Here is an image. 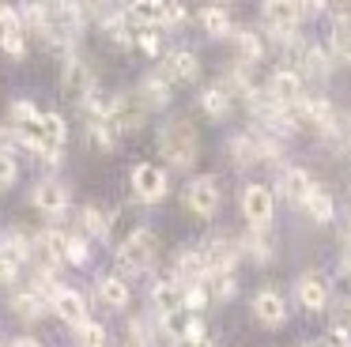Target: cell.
Here are the masks:
<instances>
[{
	"mask_svg": "<svg viewBox=\"0 0 351 347\" xmlns=\"http://www.w3.org/2000/svg\"><path fill=\"white\" fill-rule=\"evenodd\" d=\"M91 261V246L84 234H69V249H64V264H87Z\"/></svg>",
	"mask_w": 351,
	"mask_h": 347,
	"instance_id": "obj_37",
	"label": "cell"
},
{
	"mask_svg": "<svg viewBox=\"0 0 351 347\" xmlns=\"http://www.w3.org/2000/svg\"><path fill=\"white\" fill-rule=\"evenodd\" d=\"M95 298H99V306L114 309V313L129 309V302H132L129 279H121V276H102L99 283H95Z\"/></svg>",
	"mask_w": 351,
	"mask_h": 347,
	"instance_id": "obj_19",
	"label": "cell"
},
{
	"mask_svg": "<svg viewBox=\"0 0 351 347\" xmlns=\"http://www.w3.org/2000/svg\"><path fill=\"white\" fill-rule=\"evenodd\" d=\"M23 30V19H19V8L0 4V34H19Z\"/></svg>",
	"mask_w": 351,
	"mask_h": 347,
	"instance_id": "obj_39",
	"label": "cell"
},
{
	"mask_svg": "<svg viewBox=\"0 0 351 347\" xmlns=\"http://www.w3.org/2000/svg\"><path fill=\"white\" fill-rule=\"evenodd\" d=\"M298 347H321V344H298Z\"/></svg>",
	"mask_w": 351,
	"mask_h": 347,
	"instance_id": "obj_48",
	"label": "cell"
},
{
	"mask_svg": "<svg viewBox=\"0 0 351 347\" xmlns=\"http://www.w3.org/2000/svg\"><path fill=\"white\" fill-rule=\"evenodd\" d=\"M174 279L178 283H208V268H204V256H200V249H182V253L174 256Z\"/></svg>",
	"mask_w": 351,
	"mask_h": 347,
	"instance_id": "obj_26",
	"label": "cell"
},
{
	"mask_svg": "<svg viewBox=\"0 0 351 347\" xmlns=\"http://www.w3.org/2000/svg\"><path fill=\"white\" fill-rule=\"evenodd\" d=\"M234 291H238V279L234 276H215L212 279V298L227 302V298H234Z\"/></svg>",
	"mask_w": 351,
	"mask_h": 347,
	"instance_id": "obj_41",
	"label": "cell"
},
{
	"mask_svg": "<svg viewBox=\"0 0 351 347\" xmlns=\"http://www.w3.org/2000/svg\"><path fill=\"white\" fill-rule=\"evenodd\" d=\"M49 313H57L69 328H76V324L87 321V298L72 287H57V294L49 298Z\"/></svg>",
	"mask_w": 351,
	"mask_h": 347,
	"instance_id": "obj_15",
	"label": "cell"
},
{
	"mask_svg": "<svg viewBox=\"0 0 351 347\" xmlns=\"http://www.w3.org/2000/svg\"><path fill=\"white\" fill-rule=\"evenodd\" d=\"M12 347H42V344H38V339H34V336H19V339H16V344H12Z\"/></svg>",
	"mask_w": 351,
	"mask_h": 347,
	"instance_id": "obj_47",
	"label": "cell"
},
{
	"mask_svg": "<svg viewBox=\"0 0 351 347\" xmlns=\"http://www.w3.org/2000/svg\"><path fill=\"white\" fill-rule=\"evenodd\" d=\"M38 106L31 102V98H16V102L8 106V125L12 128H27V125H38Z\"/></svg>",
	"mask_w": 351,
	"mask_h": 347,
	"instance_id": "obj_35",
	"label": "cell"
},
{
	"mask_svg": "<svg viewBox=\"0 0 351 347\" xmlns=\"http://www.w3.org/2000/svg\"><path fill=\"white\" fill-rule=\"evenodd\" d=\"M8 306H12V313H16L23 324H31V321H38L42 313H49V306H46V302H42L34 291H16Z\"/></svg>",
	"mask_w": 351,
	"mask_h": 347,
	"instance_id": "obj_31",
	"label": "cell"
},
{
	"mask_svg": "<svg viewBox=\"0 0 351 347\" xmlns=\"http://www.w3.org/2000/svg\"><path fill=\"white\" fill-rule=\"evenodd\" d=\"M348 309H351V306H348Z\"/></svg>",
	"mask_w": 351,
	"mask_h": 347,
	"instance_id": "obj_49",
	"label": "cell"
},
{
	"mask_svg": "<svg viewBox=\"0 0 351 347\" xmlns=\"http://www.w3.org/2000/svg\"><path fill=\"white\" fill-rule=\"evenodd\" d=\"M155 151L162 155L167 166H178V170H189L200 158V132L189 117H170L167 125H159V136H155Z\"/></svg>",
	"mask_w": 351,
	"mask_h": 347,
	"instance_id": "obj_1",
	"label": "cell"
},
{
	"mask_svg": "<svg viewBox=\"0 0 351 347\" xmlns=\"http://www.w3.org/2000/svg\"><path fill=\"white\" fill-rule=\"evenodd\" d=\"M16 279H19V264L0 253V283H16Z\"/></svg>",
	"mask_w": 351,
	"mask_h": 347,
	"instance_id": "obj_44",
	"label": "cell"
},
{
	"mask_svg": "<svg viewBox=\"0 0 351 347\" xmlns=\"http://www.w3.org/2000/svg\"><path fill=\"white\" fill-rule=\"evenodd\" d=\"M178 347H215V344L204 336V339H185V344H178Z\"/></svg>",
	"mask_w": 351,
	"mask_h": 347,
	"instance_id": "obj_46",
	"label": "cell"
},
{
	"mask_svg": "<svg viewBox=\"0 0 351 347\" xmlns=\"http://www.w3.org/2000/svg\"><path fill=\"white\" fill-rule=\"evenodd\" d=\"M197 23H200V30H204L208 38H230V30H234V23H230V12H227L223 4L200 8Z\"/></svg>",
	"mask_w": 351,
	"mask_h": 347,
	"instance_id": "obj_27",
	"label": "cell"
},
{
	"mask_svg": "<svg viewBox=\"0 0 351 347\" xmlns=\"http://www.w3.org/2000/svg\"><path fill=\"white\" fill-rule=\"evenodd\" d=\"M200 256H204L208 279L234 276L238 261H242V246H238V238H230V234H215V238H208L204 246H200Z\"/></svg>",
	"mask_w": 351,
	"mask_h": 347,
	"instance_id": "obj_5",
	"label": "cell"
},
{
	"mask_svg": "<svg viewBox=\"0 0 351 347\" xmlns=\"http://www.w3.org/2000/svg\"><path fill=\"white\" fill-rule=\"evenodd\" d=\"M295 298L306 313H321V309H328V283L317 272H302L295 283Z\"/></svg>",
	"mask_w": 351,
	"mask_h": 347,
	"instance_id": "obj_16",
	"label": "cell"
},
{
	"mask_svg": "<svg viewBox=\"0 0 351 347\" xmlns=\"http://www.w3.org/2000/svg\"><path fill=\"white\" fill-rule=\"evenodd\" d=\"M12 147H19V132L12 125H0V155H12Z\"/></svg>",
	"mask_w": 351,
	"mask_h": 347,
	"instance_id": "obj_43",
	"label": "cell"
},
{
	"mask_svg": "<svg viewBox=\"0 0 351 347\" xmlns=\"http://www.w3.org/2000/svg\"><path fill=\"white\" fill-rule=\"evenodd\" d=\"M16 178H19V166H16V158H12V155H0V193L16 185Z\"/></svg>",
	"mask_w": 351,
	"mask_h": 347,
	"instance_id": "obj_42",
	"label": "cell"
},
{
	"mask_svg": "<svg viewBox=\"0 0 351 347\" xmlns=\"http://www.w3.org/2000/svg\"><path fill=\"white\" fill-rule=\"evenodd\" d=\"M313 193V178L306 166H280V196L302 208V200Z\"/></svg>",
	"mask_w": 351,
	"mask_h": 347,
	"instance_id": "obj_20",
	"label": "cell"
},
{
	"mask_svg": "<svg viewBox=\"0 0 351 347\" xmlns=\"http://www.w3.org/2000/svg\"><path fill=\"white\" fill-rule=\"evenodd\" d=\"M132 45H140V49L147 53V57H159V49H162V34L159 30H136V42Z\"/></svg>",
	"mask_w": 351,
	"mask_h": 347,
	"instance_id": "obj_40",
	"label": "cell"
},
{
	"mask_svg": "<svg viewBox=\"0 0 351 347\" xmlns=\"http://www.w3.org/2000/svg\"><path fill=\"white\" fill-rule=\"evenodd\" d=\"M155 344V324L147 317H129L125 324V347H152Z\"/></svg>",
	"mask_w": 351,
	"mask_h": 347,
	"instance_id": "obj_34",
	"label": "cell"
},
{
	"mask_svg": "<svg viewBox=\"0 0 351 347\" xmlns=\"http://www.w3.org/2000/svg\"><path fill=\"white\" fill-rule=\"evenodd\" d=\"M0 253L16 264L31 261L34 256V234L19 230V226H4V230H0Z\"/></svg>",
	"mask_w": 351,
	"mask_h": 347,
	"instance_id": "obj_24",
	"label": "cell"
},
{
	"mask_svg": "<svg viewBox=\"0 0 351 347\" xmlns=\"http://www.w3.org/2000/svg\"><path fill=\"white\" fill-rule=\"evenodd\" d=\"M208 302H212V291H208V283H189V287H185V302H182L185 313L197 317L200 309H208Z\"/></svg>",
	"mask_w": 351,
	"mask_h": 347,
	"instance_id": "obj_36",
	"label": "cell"
},
{
	"mask_svg": "<svg viewBox=\"0 0 351 347\" xmlns=\"http://www.w3.org/2000/svg\"><path fill=\"white\" fill-rule=\"evenodd\" d=\"M69 204H72V189L64 185L61 178H38V181H34L31 208L38 211V215L57 219V215H64V211H69Z\"/></svg>",
	"mask_w": 351,
	"mask_h": 347,
	"instance_id": "obj_8",
	"label": "cell"
},
{
	"mask_svg": "<svg viewBox=\"0 0 351 347\" xmlns=\"http://www.w3.org/2000/svg\"><path fill=\"white\" fill-rule=\"evenodd\" d=\"M238 204H242L245 223L257 226V230H268V223H272V215H276V193L272 189L261 185V181H250V185H242Z\"/></svg>",
	"mask_w": 351,
	"mask_h": 347,
	"instance_id": "obj_7",
	"label": "cell"
},
{
	"mask_svg": "<svg viewBox=\"0 0 351 347\" xmlns=\"http://www.w3.org/2000/svg\"><path fill=\"white\" fill-rule=\"evenodd\" d=\"M204 336H208L204 321H200V317H189V328H185V339H204Z\"/></svg>",
	"mask_w": 351,
	"mask_h": 347,
	"instance_id": "obj_45",
	"label": "cell"
},
{
	"mask_svg": "<svg viewBox=\"0 0 351 347\" xmlns=\"http://www.w3.org/2000/svg\"><path fill=\"white\" fill-rule=\"evenodd\" d=\"M152 306H155V313H170V309H182V302H185V283H178L174 276H162V279H155L152 283Z\"/></svg>",
	"mask_w": 351,
	"mask_h": 347,
	"instance_id": "obj_21",
	"label": "cell"
},
{
	"mask_svg": "<svg viewBox=\"0 0 351 347\" xmlns=\"http://www.w3.org/2000/svg\"><path fill=\"white\" fill-rule=\"evenodd\" d=\"M61 87H64V95H72V98H87L91 91H99V75H95L91 60H87L84 53H69V57H64Z\"/></svg>",
	"mask_w": 351,
	"mask_h": 347,
	"instance_id": "obj_10",
	"label": "cell"
},
{
	"mask_svg": "<svg viewBox=\"0 0 351 347\" xmlns=\"http://www.w3.org/2000/svg\"><path fill=\"white\" fill-rule=\"evenodd\" d=\"M238 246H242V256H250L253 264H272L276 261V246H272V238H268V230L250 226V230L238 238Z\"/></svg>",
	"mask_w": 351,
	"mask_h": 347,
	"instance_id": "obj_25",
	"label": "cell"
},
{
	"mask_svg": "<svg viewBox=\"0 0 351 347\" xmlns=\"http://www.w3.org/2000/svg\"><path fill=\"white\" fill-rule=\"evenodd\" d=\"M250 313L257 317L265 328H280V324L287 321V302H283L280 291H272V287H261V291L253 294V302H250Z\"/></svg>",
	"mask_w": 351,
	"mask_h": 347,
	"instance_id": "obj_14",
	"label": "cell"
},
{
	"mask_svg": "<svg viewBox=\"0 0 351 347\" xmlns=\"http://www.w3.org/2000/svg\"><path fill=\"white\" fill-rule=\"evenodd\" d=\"M230 38H234V60H242V64H257L261 57H265V42H261V34L257 30H250V27H238V30H230Z\"/></svg>",
	"mask_w": 351,
	"mask_h": 347,
	"instance_id": "obj_28",
	"label": "cell"
},
{
	"mask_svg": "<svg viewBox=\"0 0 351 347\" xmlns=\"http://www.w3.org/2000/svg\"><path fill=\"white\" fill-rule=\"evenodd\" d=\"M155 256H159V234L152 230V226H136V230L125 234V241L117 246L114 261H117V276H140V272H147L155 264Z\"/></svg>",
	"mask_w": 351,
	"mask_h": 347,
	"instance_id": "obj_2",
	"label": "cell"
},
{
	"mask_svg": "<svg viewBox=\"0 0 351 347\" xmlns=\"http://www.w3.org/2000/svg\"><path fill=\"white\" fill-rule=\"evenodd\" d=\"M64 249H69V234L57 230V226H46V230L34 234V256L42 261V268L64 264Z\"/></svg>",
	"mask_w": 351,
	"mask_h": 347,
	"instance_id": "obj_17",
	"label": "cell"
},
{
	"mask_svg": "<svg viewBox=\"0 0 351 347\" xmlns=\"http://www.w3.org/2000/svg\"><path fill=\"white\" fill-rule=\"evenodd\" d=\"M147 106H144V98L136 95V91H121V95H114L110 98V125H114V132L117 136H125V132H140V128L147 125Z\"/></svg>",
	"mask_w": 351,
	"mask_h": 347,
	"instance_id": "obj_6",
	"label": "cell"
},
{
	"mask_svg": "<svg viewBox=\"0 0 351 347\" xmlns=\"http://www.w3.org/2000/svg\"><path fill=\"white\" fill-rule=\"evenodd\" d=\"M0 53L12 60H23L27 57V34L19 30V34H0Z\"/></svg>",
	"mask_w": 351,
	"mask_h": 347,
	"instance_id": "obj_38",
	"label": "cell"
},
{
	"mask_svg": "<svg viewBox=\"0 0 351 347\" xmlns=\"http://www.w3.org/2000/svg\"><path fill=\"white\" fill-rule=\"evenodd\" d=\"M302 19H306V8L295 4V0H268V4L261 8V27L268 30V38H272L280 49L298 38Z\"/></svg>",
	"mask_w": 351,
	"mask_h": 347,
	"instance_id": "obj_3",
	"label": "cell"
},
{
	"mask_svg": "<svg viewBox=\"0 0 351 347\" xmlns=\"http://www.w3.org/2000/svg\"><path fill=\"white\" fill-rule=\"evenodd\" d=\"M84 140L91 151H99V155H110V151L117 147V132L110 121H91V125L84 128Z\"/></svg>",
	"mask_w": 351,
	"mask_h": 347,
	"instance_id": "obj_32",
	"label": "cell"
},
{
	"mask_svg": "<svg viewBox=\"0 0 351 347\" xmlns=\"http://www.w3.org/2000/svg\"><path fill=\"white\" fill-rule=\"evenodd\" d=\"M159 75L167 83H197L200 75V57L193 49H170L159 64Z\"/></svg>",
	"mask_w": 351,
	"mask_h": 347,
	"instance_id": "obj_13",
	"label": "cell"
},
{
	"mask_svg": "<svg viewBox=\"0 0 351 347\" xmlns=\"http://www.w3.org/2000/svg\"><path fill=\"white\" fill-rule=\"evenodd\" d=\"M200 110H204L212 121H223L230 113V95L219 87V83H212V87L200 91Z\"/></svg>",
	"mask_w": 351,
	"mask_h": 347,
	"instance_id": "obj_33",
	"label": "cell"
},
{
	"mask_svg": "<svg viewBox=\"0 0 351 347\" xmlns=\"http://www.w3.org/2000/svg\"><path fill=\"white\" fill-rule=\"evenodd\" d=\"M136 95L144 98V106H147V110H162V106H170V83L162 80L159 72H147L144 80H140Z\"/></svg>",
	"mask_w": 351,
	"mask_h": 347,
	"instance_id": "obj_29",
	"label": "cell"
},
{
	"mask_svg": "<svg viewBox=\"0 0 351 347\" xmlns=\"http://www.w3.org/2000/svg\"><path fill=\"white\" fill-rule=\"evenodd\" d=\"M125 23L132 30H167V4H155V0L129 4L125 8Z\"/></svg>",
	"mask_w": 351,
	"mask_h": 347,
	"instance_id": "obj_18",
	"label": "cell"
},
{
	"mask_svg": "<svg viewBox=\"0 0 351 347\" xmlns=\"http://www.w3.org/2000/svg\"><path fill=\"white\" fill-rule=\"evenodd\" d=\"M265 95L268 98H276V102H283V106H295L298 98L306 95V80L295 72V68H276L272 75H268V83H265Z\"/></svg>",
	"mask_w": 351,
	"mask_h": 347,
	"instance_id": "obj_12",
	"label": "cell"
},
{
	"mask_svg": "<svg viewBox=\"0 0 351 347\" xmlns=\"http://www.w3.org/2000/svg\"><path fill=\"white\" fill-rule=\"evenodd\" d=\"M227 151H230V163H234V166L261 163V128H245V132L230 136Z\"/></svg>",
	"mask_w": 351,
	"mask_h": 347,
	"instance_id": "obj_23",
	"label": "cell"
},
{
	"mask_svg": "<svg viewBox=\"0 0 351 347\" xmlns=\"http://www.w3.org/2000/svg\"><path fill=\"white\" fill-rule=\"evenodd\" d=\"M302 211H306V215H310L317 226H325V223H332V219H336V200L325 193V189L313 185V193L302 200Z\"/></svg>",
	"mask_w": 351,
	"mask_h": 347,
	"instance_id": "obj_30",
	"label": "cell"
},
{
	"mask_svg": "<svg viewBox=\"0 0 351 347\" xmlns=\"http://www.w3.org/2000/svg\"><path fill=\"white\" fill-rule=\"evenodd\" d=\"M223 204V185L215 174H200V178H189L182 189V208L189 211L193 219H200V223H208V219H215V211H219Z\"/></svg>",
	"mask_w": 351,
	"mask_h": 347,
	"instance_id": "obj_4",
	"label": "cell"
},
{
	"mask_svg": "<svg viewBox=\"0 0 351 347\" xmlns=\"http://www.w3.org/2000/svg\"><path fill=\"white\" fill-rule=\"evenodd\" d=\"M110 226H114V215L106 208H99V204H84L80 208V230H84L87 241H106Z\"/></svg>",
	"mask_w": 351,
	"mask_h": 347,
	"instance_id": "obj_22",
	"label": "cell"
},
{
	"mask_svg": "<svg viewBox=\"0 0 351 347\" xmlns=\"http://www.w3.org/2000/svg\"><path fill=\"white\" fill-rule=\"evenodd\" d=\"M132 196H136L140 204H159L162 196L170 193V181H167V170H162L159 163H136L132 166Z\"/></svg>",
	"mask_w": 351,
	"mask_h": 347,
	"instance_id": "obj_9",
	"label": "cell"
},
{
	"mask_svg": "<svg viewBox=\"0 0 351 347\" xmlns=\"http://www.w3.org/2000/svg\"><path fill=\"white\" fill-rule=\"evenodd\" d=\"M38 136H42V147H38V155H42V163L46 166H57L61 163V147L69 143V121L61 117V113H42L38 117Z\"/></svg>",
	"mask_w": 351,
	"mask_h": 347,
	"instance_id": "obj_11",
	"label": "cell"
}]
</instances>
